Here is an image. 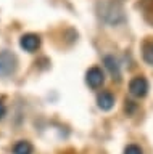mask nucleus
<instances>
[{
	"label": "nucleus",
	"mask_w": 153,
	"mask_h": 154,
	"mask_svg": "<svg viewBox=\"0 0 153 154\" xmlns=\"http://www.w3.org/2000/svg\"><path fill=\"white\" fill-rule=\"evenodd\" d=\"M18 60L11 51H0V77H8L16 71Z\"/></svg>",
	"instance_id": "1"
},
{
	"label": "nucleus",
	"mask_w": 153,
	"mask_h": 154,
	"mask_svg": "<svg viewBox=\"0 0 153 154\" xmlns=\"http://www.w3.org/2000/svg\"><path fill=\"white\" fill-rule=\"evenodd\" d=\"M129 91H131V95L135 96V98H143V96L147 95V91H148L147 79L142 77V75L134 77V79L129 82Z\"/></svg>",
	"instance_id": "2"
},
{
	"label": "nucleus",
	"mask_w": 153,
	"mask_h": 154,
	"mask_svg": "<svg viewBox=\"0 0 153 154\" xmlns=\"http://www.w3.org/2000/svg\"><path fill=\"white\" fill-rule=\"evenodd\" d=\"M103 16L105 21L111 23V24H116L119 21H123V10L114 3H108V5H103V10L100 13Z\"/></svg>",
	"instance_id": "3"
},
{
	"label": "nucleus",
	"mask_w": 153,
	"mask_h": 154,
	"mask_svg": "<svg viewBox=\"0 0 153 154\" xmlns=\"http://www.w3.org/2000/svg\"><path fill=\"white\" fill-rule=\"evenodd\" d=\"M85 82H87L89 87H92V88H98V87L103 85L105 82V75L100 67H90L87 71V74H85Z\"/></svg>",
	"instance_id": "4"
},
{
	"label": "nucleus",
	"mask_w": 153,
	"mask_h": 154,
	"mask_svg": "<svg viewBox=\"0 0 153 154\" xmlns=\"http://www.w3.org/2000/svg\"><path fill=\"white\" fill-rule=\"evenodd\" d=\"M20 45L24 51L34 53L37 48L40 47V37L37 34H24L20 40Z\"/></svg>",
	"instance_id": "5"
},
{
	"label": "nucleus",
	"mask_w": 153,
	"mask_h": 154,
	"mask_svg": "<svg viewBox=\"0 0 153 154\" xmlns=\"http://www.w3.org/2000/svg\"><path fill=\"white\" fill-rule=\"evenodd\" d=\"M97 104L102 111H110L114 106V96L110 91H102L97 96Z\"/></svg>",
	"instance_id": "6"
},
{
	"label": "nucleus",
	"mask_w": 153,
	"mask_h": 154,
	"mask_svg": "<svg viewBox=\"0 0 153 154\" xmlns=\"http://www.w3.org/2000/svg\"><path fill=\"white\" fill-rule=\"evenodd\" d=\"M103 64H105V67L110 71V74L113 75V79H116V80L121 79L119 64H118V60H116L114 56H105V58H103Z\"/></svg>",
	"instance_id": "7"
},
{
	"label": "nucleus",
	"mask_w": 153,
	"mask_h": 154,
	"mask_svg": "<svg viewBox=\"0 0 153 154\" xmlns=\"http://www.w3.org/2000/svg\"><path fill=\"white\" fill-rule=\"evenodd\" d=\"M142 56L148 64L153 66V38H147L142 43Z\"/></svg>",
	"instance_id": "8"
},
{
	"label": "nucleus",
	"mask_w": 153,
	"mask_h": 154,
	"mask_svg": "<svg viewBox=\"0 0 153 154\" xmlns=\"http://www.w3.org/2000/svg\"><path fill=\"white\" fill-rule=\"evenodd\" d=\"M13 154H32V144L26 140H21L13 146Z\"/></svg>",
	"instance_id": "9"
},
{
	"label": "nucleus",
	"mask_w": 153,
	"mask_h": 154,
	"mask_svg": "<svg viewBox=\"0 0 153 154\" xmlns=\"http://www.w3.org/2000/svg\"><path fill=\"white\" fill-rule=\"evenodd\" d=\"M124 154H143V152L137 144H129V146H126V149H124Z\"/></svg>",
	"instance_id": "10"
},
{
	"label": "nucleus",
	"mask_w": 153,
	"mask_h": 154,
	"mask_svg": "<svg viewBox=\"0 0 153 154\" xmlns=\"http://www.w3.org/2000/svg\"><path fill=\"white\" fill-rule=\"evenodd\" d=\"M7 114V108H5V104L0 101V119H3V116Z\"/></svg>",
	"instance_id": "11"
}]
</instances>
